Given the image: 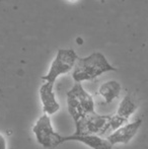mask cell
I'll list each match as a JSON object with an SVG mask.
<instances>
[{"label":"cell","mask_w":148,"mask_h":149,"mask_svg":"<svg viewBox=\"0 0 148 149\" xmlns=\"http://www.w3.org/2000/svg\"><path fill=\"white\" fill-rule=\"evenodd\" d=\"M40 98L43 106L44 114L49 116L56 114L60 110V104L56 98V93L54 91V84L50 82H45L40 87Z\"/></svg>","instance_id":"7"},{"label":"cell","mask_w":148,"mask_h":149,"mask_svg":"<svg viewBox=\"0 0 148 149\" xmlns=\"http://www.w3.org/2000/svg\"><path fill=\"white\" fill-rule=\"evenodd\" d=\"M67 107L75 124L88 115L95 113L94 100L83 88L81 83H75L74 86L67 92Z\"/></svg>","instance_id":"2"},{"label":"cell","mask_w":148,"mask_h":149,"mask_svg":"<svg viewBox=\"0 0 148 149\" xmlns=\"http://www.w3.org/2000/svg\"><path fill=\"white\" fill-rule=\"evenodd\" d=\"M32 132L37 142L44 148H55L61 144L62 136L54 130L51 118L47 114H43L37 120Z\"/></svg>","instance_id":"3"},{"label":"cell","mask_w":148,"mask_h":149,"mask_svg":"<svg viewBox=\"0 0 148 149\" xmlns=\"http://www.w3.org/2000/svg\"><path fill=\"white\" fill-rule=\"evenodd\" d=\"M117 70L101 53H92L88 57L78 58L74 66L72 77L76 83L92 80L95 77L109 71Z\"/></svg>","instance_id":"1"},{"label":"cell","mask_w":148,"mask_h":149,"mask_svg":"<svg viewBox=\"0 0 148 149\" xmlns=\"http://www.w3.org/2000/svg\"><path fill=\"white\" fill-rule=\"evenodd\" d=\"M68 1H70V2H75L76 0H68Z\"/></svg>","instance_id":"12"},{"label":"cell","mask_w":148,"mask_h":149,"mask_svg":"<svg viewBox=\"0 0 148 149\" xmlns=\"http://www.w3.org/2000/svg\"><path fill=\"white\" fill-rule=\"evenodd\" d=\"M112 116H101L97 113L86 116L80 122L75 124V135H104L109 132Z\"/></svg>","instance_id":"5"},{"label":"cell","mask_w":148,"mask_h":149,"mask_svg":"<svg viewBox=\"0 0 148 149\" xmlns=\"http://www.w3.org/2000/svg\"><path fill=\"white\" fill-rule=\"evenodd\" d=\"M136 110H137V106L132 100L131 96L126 95V96H124L122 102H121L120 104H119V108H118V110H117L116 116L119 117V118L129 120V118L136 112Z\"/></svg>","instance_id":"10"},{"label":"cell","mask_w":148,"mask_h":149,"mask_svg":"<svg viewBox=\"0 0 148 149\" xmlns=\"http://www.w3.org/2000/svg\"><path fill=\"white\" fill-rule=\"evenodd\" d=\"M68 141L80 142L91 149H113V145L107 139H104L99 135H73L62 136L61 144Z\"/></svg>","instance_id":"8"},{"label":"cell","mask_w":148,"mask_h":149,"mask_svg":"<svg viewBox=\"0 0 148 149\" xmlns=\"http://www.w3.org/2000/svg\"><path fill=\"white\" fill-rule=\"evenodd\" d=\"M142 124V120H136L133 123H127L124 126L120 127L114 131L110 135L107 136L106 139L112 144V145H116V144H128L135 135L138 132L139 128L141 127Z\"/></svg>","instance_id":"6"},{"label":"cell","mask_w":148,"mask_h":149,"mask_svg":"<svg viewBox=\"0 0 148 149\" xmlns=\"http://www.w3.org/2000/svg\"><path fill=\"white\" fill-rule=\"evenodd\" d=\"M78 56L72 49H60L50 66L49 72L47 75L42 77L45 82L55 83L56 79L62 74H66L76 64Z\"/></svg>","instance_id":"4"},{"label":"cell","mask_w":148,"mask_h":149,"mask_svg":"<svg viewBox=\"0 0 148 149\" xmlns=\"http://www.w3.org/2000/svg\"><path fill=\"white\" fill-rule=\"evenodd\" d=\"M7 146L8 144H7L6 137L0 132V149H7Z\"/></svg>","instance_id":"11"},{"label":"cell","mask_w":148,"mask_h":149,"mask_svg":"<svg viewBox=\"0 0 148 149\" xmlns=\"http://www.w3.org/2000/svg\"><path fill=\"white\" fill-rule=\"evenodd\" d=\"M122 86L116 80H110L103 83L99 88V93L104 97L107 104H111L114 100L120 96Z\"/></svg>","instance_id":"9"}]
</instances>
